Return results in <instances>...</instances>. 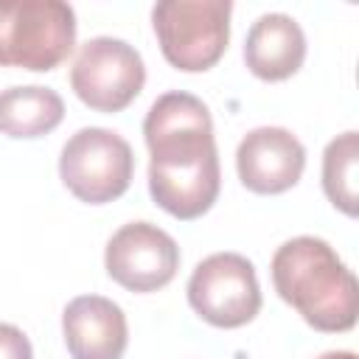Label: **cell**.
Here are the masks:
<instances>
[{
    "mask_svg": "<svg viewBox=\"0 0 359 359\" xmlns=\"http://www.w3.org/2000/svg\"><path fill=\"white\" fill-rule=\"evenodd\" d=\"M272 283L311 328L351 331L359 311V286L337 250L317 236H297L272 255Z\"/></svg>",
    "mask_w": 359,
    "mask_h": 359,
    "instance_id": "6da1fadb",
    "label": "cell"
},
{
    "mask_svg": "<svg viewBox=\"0 0 359 359\" xmlns=\"http://www.w3.org/2000/svg\"><path fill=\"white\" fill-rule=\"evenodd\" d=\"M76 45V11L62 0H0V67L53 70Z\"/></svg>",
    "mask_w": 359,
    "mask_h": 359,
    "instance_id": "7a4b0ae2",
    "label": "cell"
},
{
    "mask_svg": "<svg viewBox=\"0 0 359 359\" xmlns=\"http://www.w3.org/2000/svg\"><path fill=\"white\" fill-rule=\"evenodd\" d=\"M230 0H163L151 25L165 62L185 73L210 70L230 42Z\"/></svg>",
    "mask_w": 359,
    "mask_h": 359,
    "instance_id": "3957f363",
    "label": "cell"
},
{
    "mask_svg": "<svg viewBox=\"0 0 359 359\" xmlns=\"http://www.w3.org/2000/svg\"><path fill=\"white\" fill-rule=\"evenodd\" d=\"M132 174V146L112 129L84 126L62 146L59 177L65 188L87 205H104L123 196Z\"/></svg>",
    "mask_w": 359,
    "mask_h": 359,
    "instance_id": "277c9868",
    "label": "cell"
},
{
    "mask_svg": "<svg viewBox=\"0 0 359 359\" xmlns=\"http://www.w3.org/2000/svg\"><path fill=\"white\" fill-rule=\"evenodd\" d=\"M146 84V65L140 53L115 36L87 39L70 67V87L81 104L95 112L126 109Z\"/></svg>",
    "mask_w": 359,
    "mask_h": 359,
    "instance_id": "5b68a950",
    "label": "cell"
},
{
    "mask_svg": "<svg viewBox=\"0 0 359 359\" xmlns=\"http://www.w3.org/2000/svg\"><path fill=\"white\" fill-rule=\"evenodd\" d=\"M191 309L216 328H241L261 311V286L250 258L213 252L196 264L188 280Z\"/></svg>",
    "mask_w": 359,
    "mask_h": 359,
    "instance_id": "8992f818",
    "label": "cell"
},
{
    "mask_svg": "<svg viewBox=\"0 0 359 359\" xmlns=\"http://www.w3.org/2000/svg\"><path fill=\"white\" fill-rule=\"evenodd\" d=\"M107 275L129 292H157L168 286L180 269L177 241L151 222H129L104 250Z\"/></svg>",
    "mask_w": 359,
    "mask_h": 359,
    "instance_id": "52a82bcc",
    "label": "cell"
},
{
    "mask_svg": "<svg viewBox=\"0 0 359 359\" xmlns=\"http://www.w3.org/2000/svg\"><path fill=\"white\" fill-rule=\"evenodd\" d=\"M222 171L216 143L191 154L151 157L149 163V191L151 199L174 219L191 222L208 213L219 196Z\"/></svg>",
    "mask_w": 359,
    "mask_h": 359,
    "instance_id": "ba28073f",
    "label": "cell"
},
{
    "mask_svg": "<svg viewBox=\"0 0 359 359\" xmlns=\"http://www.w3.org/2000/svg\"><path fill=\"white\" fill-rule=\"evenodd\" d=\"M306 168L303 143L283 126H258L236 149V171L252 194H283L294 188Z\"/></svg>",
    "mask_w": 359,
    "mask_h": 359,
    "instance_id": "9c48e42d",
    "label": "cell"
},
{
    "mask_svg": "<svg viewBox=\"0 0 359 359\" xmlns=\"http://www.w3.org/2000/svg\"><path fill=\"white\" fill-rule=\"evenodd\" d=\"M62 334L73 359H121L129 342L123 309L101 294L73 297L62 311Z\"/></svg>",
    "mask_w": 359,
    "mask_h": 359,
    "instance_id": "30bf717a",
    "label": "cell"
},
{
    "mask_svg": "<svg viewBox=\"0 0 359 359\" xmlns=\"http://www.w3.org/2000/svg\"><path fill=\"white\" fill-rule=\"evenodd\" d=\"M306 34L289 14H261L244 39V62L261 81H283L303 67Z\"/></svg>",
    "mask_w": 359,
    "mask_h": 359,
    "instance_id": "8fae6325",
    "label": "cell"
},
{
    "mask_svg": "<svg viewBox=\"0 0 359 359\" xmlns=\"http://www.w3.org/2000/svg\"><path fill=\"white\" fill-rule=\"evenodd\" d=\"M143 137L149 151L174 146V143H196L213 137V118L202 98L171 90L163 93L146 112Z\"/></svg>",
    "mask_w": 359,
    "mask_h": 359,
    "instance_id": "7c38bea8",
    "label": "cell"
},
{
    "mask_svg": "<svg viewBox=\"0 0 359 359\" xmlns=\"http://www.w3.org/2000/svg\"><path fill=\"white\" fill-rule=\"evenodd\" d=\"M65 118V101L56 90L28 84L0 93V132L8 137H42Z\"/></svg>",
    "mask_w": 359,
    "mask_h": 359,
    "instance_id": "4fadbf2b",
    "label": "cell"
},
{
    "mask_svg": "<svg viewBox=\"0 0 359 359\" xmlns=\"http://www.w3.org/2000/svg\"><path fill=\"white\" fill-rule=\"evenodd\" d=\"M359 135L342 132L337 135L323 154V191L334 208L345 216H356L359 210Z\"/></svg>",
    "mask_w": 359,
    "mask_h": 359,
    "instance_id": "5bb4252c",
    "label": "cell"
},
{
    "mask_svg": "<svg viewBox=\"0 0 359 359\" xmlns=\"http://www.w3.org/2000/svg\"><path fill=\"white\" fill-rule=\"evenodd\" d=\"M0 359H34L28 337L11 323H0Z\"/></svg>",
    "mask_w": 359,
    "mask_h": 359,
    "instance_id": "9a60e30c",
    "label": "cell"
},
{
    "mask_svg": "<svg viewBox=\"0 0 359 359\" xmlns=\"http://www.w3.org/2000/svg\"><path fill=\"white\" fill-rule=\"evenodd\" d=\"M317 359H356V353L353 351H328V353H323Z\"/></svg>",
    "mask_w": 359,
    "mask_h": 359,
    "instance_id": "2e32d148",
    "label": "cell"
}]
</instances>
